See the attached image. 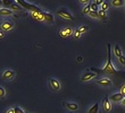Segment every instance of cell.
Segmentation results:
<instances>
[{
  "label": "cell",
  "mask_w": 125,
  "mask_h": 113,
  "mask_svg": "<svg viewBox=\"0 0 125 113\" xmlns=\"http://www.w3.org/2000/svg\"><path fill=\"white\" fill-rule=\"evenodd\" d=\"M90 6H91V11H99V9H98V5H97L95 2L90 3Z\"/></svg>",
  "instance_id": "obj_24"
},
{
  "label": "cell",
  "mask_w": 125,
  "mask_h": 113,
  "mask_svg": "<svg viewBox=\"0 0 125 113\" xmlns=\"http://www.w3.org/2000/svg\"><path fill=\"white\" fill-rule=\"evenodd\" d=\"M30 16L32 17L33 19L38 20V22H42V20H44V17H43V15H42L41 11H32V10H31Z\"/></svg>",
  "instance_id": "obj_6"
},
{
  "label": "cell",
  "mask_w": 125,
  "mask_h": 113,
  "mask_svg": "<svg viewBox=\"0 0 125 113\" xmlns=\"http://www.w3.org/2000/svg\"><path fill=\"white\" fill-rule=\"evenodd\" d=\"M14 110H15V113H25L21 107H18V106H15L14 107Z\"/></svg>",
  "instance_id": "obj_29"
},
{
  "label": "cell",
  "mask_w": 125,
  "mask_h": 113,
  "mask_svg": "<svg viewBox=\"0 0 125 113\" xmlns=\"http://www.w3.org/2000/svg\"><path fill=\"white\" fill-rule=\"evenodd\" d=\"M114 54L117 57V58H119V57H122V50H121V46H119L118 44H115V46H114Z\"/></svg>",
  "instance_id": "obj_13"
},
{
  "label": "cell",
  "mask_w": 125,
  "mask_h": 113,
  "mask_svg": "<svg viewBox=\"0 0 125 113\" xmlns=\"http://www.w3.org/2000/svg\"><path fill=\"white\" fill-rule=\"evenodd\" d=\"M79 1L81 3H83L84 6H86V5H89V3H90V0H79Z\"/></svg>",
  "instance_id": "obj_30"
},
{
  "label": "cell",
  "mask_w": 125,
  "mask_h": 113,
  "mask_svg": "<svg viewBox=\"0 0 125 113\" xmlns=\"http://www.w3.org/2000/svg\"><path fill=\"white\" fill-rule=\"evenodd\" d=\"M107 52H108V58H107V63L106 66L102 69H97V68H91L90 70L94 71L95 74L98 72H102V74H110V75H114L116 74V68L114 67L113 65V61H112V51H110V43L107 44Z\"/></svg>",
  "instance_id": "obj_1"
},
{
  "label": "cell",
  "mask_w": 125,
  "mask_h": 113,
  "mask_svg": "<svg viewBox=\"0 0 125 113\" xmlns=\"http://www.w3.org/2000/svg\"><path fill=\"white\" fill-rule=\"evenodd\" d=\"M109 8V1H104L101 5V10H104V11H106V10Z\"/></svg>",
  "instance_id": "obj_21"
},
{
  "label": "cell",
  "mask_w": 125,
  "mask_h": 113,
  "mask_svg": "<svg viewBox=\"0 0 125 113\" xmlns=\"http://www.w3.org/2000/svg\"><path fill=\"white\" fill-rule=\"evenodd\" d=\"M90 11H91V6H90V3H89V5H86V6L83 8L82 14H89Z\"/></svg>",
  "instance_id": "obj_22"
},
{
  "label": "cell",
  "mask_w": 125,
  "mask_h": 113,
  "mask_svg": "<svg viewBox=\"0 0 125 113\" xmlns=\"http://www.w3.org/2000/svg\"><path fill=\"white\" fill-rule=\"evenodd\" d=\"M1 29L2 31H10V29L14 28V24L11 22H3L1 23Z\"/></svg>",
  "instance_id": "obj_11"
},
{
  "label": "cell",
  "mask_w": 125,
  "mask_h": 113,
  "mask_svg": "<svg viewBox=\"0 0 125 113\" xmlns=\"http://www.w3.org/2000/svg\"><path fill=\"white\" fill-rule=\"evenodd\" d=\"M57 15L60 16L62 18H64V19H66V20H74V17L71 15V13H68V11L66 9H64V8L58 10V11H57Z\"/></svg>",
  "instance_id": "obj_2"
},
{
  "label": "cell",
  "mask_w": 125,
  "mask_h": 113,
  "mask_svg": "<svg viewBox=\"0 0 125 113\" xmlns=\"http://www.w3.org/2000/svg\"><path fill=\"white\" fill-rule=\"evenodd\" d=\"M118 62L121 63V65L125 66V55H122V57H119V58H118Z\"/></svg>",
  "instance_id": "obj_26"
},
{
  "label": "cell",
  "mask_w": 125,
  "mask_h": 113,
  "mask_svg": "<svg viewBox=\"0 0 125 113\" xmlns=\"http://www.w3.org/2000/svg\"><path fill=\"white\" fill-rule=\"evenodd\" d=\"M5 95H6V90H5V88H3V87H0V98L5 97Z\"/></svg>",
  "instance_id": "obj_27"
},
{
  "label": "cell",
  "mask_w": 125,
  "mask_h": 113,
  "mask_svg": "<svg viewBox=\"0 0 125 113\" xmlns=\"http://www.w3.org/2000/svg\"><path fill=\"white\" fill-rule=\"evenodd\" d=\"M119 93H122L123 95H124V96H125V85H124V86H122V87H121V92H119Z\"/></svg>",
  "instance_id": "obj_31"
},
{
  "label": "cell",
  "mask_w": 125,
  "mask_h": 113,
  "mask_svg": "<svg viewBox=\"0 0 125 113\" xmlns=\"http://www.w3.org/2000/svg\"><path fill=\"white\" fill-rule=\"evenodd\" d=\"M3 36H5L3 32H0V39H3Z\"/></svg>",
  "instance_id": "obj_34"
},
{
  "label": "cell",
  "mask_w": 125,
  "mask_h": 113,
  "mask_svg": "<svg viewBox=\"0 0 125 113\" xmlns=\"http://www.w3.org/2000/svg\"><path fill=\"white\" fill-rule=\"evenodd\" d=\"M97 84L101 85V86H105V87H109V86L113 85V83L108 78H101V79H98V80H97Z\"/></svg>",
  "instance_id": "obj_9"
},
{
  "label": "cell",
  "mask_w": 125,
  "mask_h": 113,
  "mask_svg": "<svg viewBox=\"0 0 125 113\" xmlns=\"http://www.w3.org/2000/svg\"><path fill=\"white\" fill-rule=\"evenodd\" d=\"M77 31H79L81 34H84V33L88 31V27H86V26H84V25H81V26H79V27H77Z\"/></svg>",
  "instance_id": "obj_20"
},
{
  "label": "cell",
  "mask_w": 125,
  "mask_h": 113,
  "mask_svg": "<svg viewBox=\"0 0 125 113\" xmlns=\"http://www.w3.org/2000/svg\"><path fill=\"white\" fill-rule=\"evenodd\" d=\"M43 17H44V20L48 23H53V16L50 13H42Z\"/></svg>",
  "instance_id": "obj_14"
},
{
  "label": "cell",
  "mask_w": 125,
  "mask_h": 113,
  "mask_svg": "<svg viewBox=\"0 0 125 113\" xmlns=\"http://www.w3.org/2000/svg\"><path fill=\"white\" fill-rule=\"evenodd\" d=\"M124 1L123 0H112V6L113 7H122Z\"/></svg>",
  "instance_id": "obj_16"
},
{
  "label": "cell",
  "mask_w": 125,
  "mask_h": 113,
  "mask_svg": "<svg viewBox=\"0 0 125 113\" xmlns=\"http://www.w3.org/2000/svg\"><path fill=\"white\" fill-rule=\"evenodd\" d=\"M3 5V2H2V0H0V6H2Z\"/></svg>",
  "instance_id": "obj_36"
},
{
  "label": "cell",
  "mask_w": 125,
  "mask_h": 113,
  "mask_svg": "<svg viewBox=\"0 0 125 113\" xmlns=\"http://www.w3.org/2000/svg\"><path fill=\"white\" fill-rule=\"evenodd\" d=\"M6 113H15V110H14V107H13V109H9V110L7 111Z\"/></svg>",
  "instance_id": "obj_33"
},
{
  "label": "cell",
  "mask_w": 125,
  "mask_h": 113,
  "mask_svg": "<svg viewBox=\"0 0 125 113\" xmlns=\"http://www.w3.org/2000/svg\"><path fill=\"white\" fill-rule=\"evenodd\" d=\"M90 17H92V18H99V14L98 11H90L89 14H88Z\"/></svg>",
  "instance_id": "obj_25"
},
{
  "label": "cell",
  "mask_w": 125,
  "mask_h": 113,
  "mask_svg": "<svg viewBox=\"0 0 125 113\" xmlns=\"http://www.w3.org/2000/svg\"><path fill=\"white\" fill-rule=\"evenodd\" d=\"M73 36H74V37H75V39H80V37H81V33H80L79 31H77V29H76L75 32L73 33Z\"/></svg>",
  "instance_id": "obj_28"
},
{
  "label": "cell",
  "mask_w": 125,
  "mask_h": 113,
  "mask_svg": "<svg viewBox=\"0 0 125 113\" xmlns=\"http://www.w3.org/2000/svg\"><path fill=\"white\" fill-rule=\"evenodd\" d=\"M102 107H104L105 112H110V111H112V104H110V102H109V97L108 96H106L105 98H104Z\"/></svg>",
  "instance_id": "obj_8"
},
{
  "label": "cell",
  "mask_w": 125,
  "mask_h": 113,
  "mask_svg": "<svg viewBox=\"0 0 125 113\" xmlns=\"http://www.w3.org/2000/svg\"><path fill=\"white\" fill-rule=\"evenodd\" d=\"M121 103H122V104H123V105H124V106H125V98H124V100H123V101H122V102H121Z\"/></svg>",
  "instance_id": "obj_35"
},
{
  "label": "cell",
  "mask_w": 125,
  "mask_h": 113,
  "mask_svg": "<svg viewBox=\"0 0 125 113\" xmlns=\"http://www.w3.org/2000/svg\"><path fill=\"white\" fill-rule=\"evenodd\" d=\"M94 2L97 3V5H98V6H99V5H100V6H101V5H102V2H104V0H95Z\"/></svg>",
  "instance_id": "obj_32"
},
{
  "label": "cell",
  "mask_w": 125,
  "mask_h": 113,
  "mask_svg": "<svg viewBox=\"0 0 125 113\" xmlns=\"http://www.w3.org/2000/svg\"><path fill=\"white\" fill-rule=\"evenodd\" d=\"M98 14H99V18H100V19L106 20V16H107V15H106V11H104V10L100 9L98 11Z\"/></svg>",
  "instance_id": "obj_19"
},
{
  "label": "cell",
  "mask_w": 125,
  "mask_h": 113,
  "mask_svg": "<svg viewBox=\"0 0 125 113\" xmlns=\"http://www.w3.org/2000/svg\"><path fill=\"white\" fill-rule=\"evenodd\" d=\"M2 2H3V6L10 7L14 3V0H2Z\"/></svg>",
  "instance_id": "obj_23"
},
{
  "label": "cell",
  "mask_w": 125,
  "mask_h": 113,
  "mask_svg": "<svg viewBox=\"0 0 125 113\" xmlns=\"http://www.w3.org/2000/svg\"><path fill=\"white\" fill-rule=\"evenodd\" d=\"M65 106L67 107L69 111H77L79 110V105L76 103H69V102H67V103H65Z\"/></svg>",
  "instance_id": "obj_12"
},
{
  "label": "cell",
  "mask_w": 125,
  "mask_h": 113,
  "mask_svg": "<svg viewBox=\"0 0 125 113\" xmlns=\"http://www.w3.org/2000/svg\"><path fill=\"white\" fill-rule=\"evenodd\" d=\"M13 14V11L8 8H0V15H2V16H10Z\"/></svg>",
  "instance_id": "obj_15"
},
{
  "label": "cell",
  "mask_w": 125,
  "mask_h": 113,
  "mask_svg": "<svg viewBox=\"0 0 125 113\" xmlns=\"http://www.w3.org/2000/svg\"><path fill=\"white\" fill-rule=\"evenodd\" d=\"M49 85L50 87L52 88V90H55V92H58V90L60 89V83L57 79H55V78H51V79H49Z\"/></svg>",
  "instance_id": "obj_5"
},
{
  "label": "cell",
  "mask_w": 125,
  "mask_h": 113,
  "mask_svg": "<svg viewBox=\"0 0 125 113\" xmlns=\"http://www.w3.org/2000/svg\"><path fill=\"white\" fill-rule=\"evenodd\" d=\"M73 34V29L71 27H65V28H62L59 31V35L62 39H67Z\"/></svg>",
  "instance_id": "obj_4"
},
{
  "label": "cell",
  "mask_w": 125,
  "mask_h": 113,
  "mask_svg": "<svg viewBox=\"0 0 125 113\" xmlns=\"http://www.w3.org/2000/svg\"><path fill=\"white\" fill-rule=\"evenodd\" d=\"M8 9H10L11 11H15V10H22V8L18 5H16V3H13L10 7H8Z\"/></svg>",
  "instance_id": "obj_18"
},
{
  "label": "cell",
  "mask_w": 125,
  "mask_h": 113,
  "mask_svg": "<svg viewBox=\"0 0 125 113\" xmlns=\"http://www.w3.org/2000/svg\"><path fill=\"white\" fill-rule=\"evenodd\" d=\"M98 111H99V103H95L93 106L90 107V110L88 113H98Z\"/></svg>",
  "instance_id": "obj_17"
},
{
  "label": "cell",
  "mask_w": 125,
  "mask_h": 113,
  "mask_svg": "<svg viewBox=\"0 0 125 113\" xmlns=\"http://www.w3.org/2000/svg\"><path fill=\"white\" fill-rule=\"evenodd\" d=\"M15 77V71L14 70H5V72L2 74V79L3 80H11L13 78Z\"/></svg>",
  "instance_id": "obj_7"
},
{
  "label": "cell",
  "mask_w": 125,
  "mask_h": 113,
  "mask_svg": "<svg viewBox=\"0 0 125 113\" xmlns=\"http://www.w3.org/2000/svg\"><path fill=\"white\" fill-rule=\"evenodd\" d=\"M112 102H122L124 100V95L122 93H116V94H113L112 97H110Z\"/></svg>",
  "instance_id": "obj_10"
},
{
  "label": "cell",
  "mask_w": 125,
  "mask_h": 113,
  "mask_svg": "<svg viewBox=\"0 0 125 113\" xmlns=\"http://www.w3.org/2000/svg\"><path fill=\"white\" fill-rule=\"evenodd\" d=\"M94 77H97V74H95L94 71H86L84 74L82 75V77H81V80L82 81H89L91 79H93Z\"/></svg>",
  "instance_id": "obj_3"
}]
</instances>
